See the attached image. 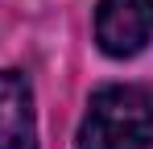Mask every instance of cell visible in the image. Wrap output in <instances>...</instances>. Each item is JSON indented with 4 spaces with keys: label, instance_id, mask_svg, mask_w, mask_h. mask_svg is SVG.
<instances>
[{
    "label": "cell",
    "instance_id": "obj_3",
    "mask_svg": "<svg viewBox=\"0 0 153 149\" xmlns=\"http://www.w3.org/2000/svg\"><path fill=\"white\" fill-rule=\"evenodd\" d=\"M0 149H37L33 87L21 71H0Z\"/></svg>",
    "mask_w": 153,
    "mask_h": 149
},
{
    "label": "cell",
    "instance_id": "obj_1",
    "mask_svg": "<svg viewBox=\"0 0 153 149\" xmlns=\"http://www.w3.org/2000/svg\"><path fill=\"white\" fill-rule=\"evenodd\" d=\"M153 95L145 87H100L79 124V149H149Z\"/></svg>",
    "mask_w": 153,
    "mask_h": 149
},
{
    "label": "cell",
    "instance_id": "obj_2",
    "mask_svg": "<svg viewBox=\"0 0 153 149\" xmlns=\"http://www.w3.org/2000/svg\"><path fill=\"white\" fill-rule=\"evenodd\" d=\"M95 42L108 58H132L153 42V0H100Z\"/></svg>",
    "mask_w": 153,
    "mask_h": 149
}]
</instances>
